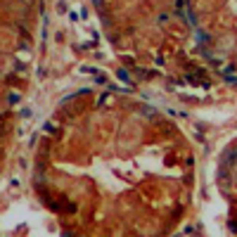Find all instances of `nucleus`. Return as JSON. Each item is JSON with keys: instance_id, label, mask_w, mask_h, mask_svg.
<instances>
[{"instance_id": "1", "label": "nucleus", "mask_w": 237, "mask_h": 237, "mask_svg": "<svg viewBox=\"0 0 237 237\" xmlns=\"http://www.w3.org/2000/svg\"><path fill=\"white\" fill-rule=\"evenodd\" d=\"M119 78H121V81H126V83H131V76H128V71H123V69L119 71Z\"/></svg>"}, {"instance_id": "2", "label": "nucleus", "mask_w": 237, "mask_h": 237, "mask_svg": "<svg viewBox=\"0 0 237 237\" xmlns=\"http://www.w3.org/2000/svg\"><path fill=\"white\" fill-rule=\"evenodd\" d=\"M7 102H10V104H17V102H19V95H17V93H10Z\"/></svg>"}]
</instances>
